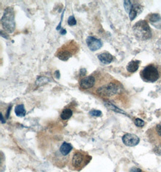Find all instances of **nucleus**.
<instances>
[{"label":"nucleus","instance_id":"1","mask_svg":"<svg viewBox=\"0 0 161 172\" xmlns=\"http://www.w3.org/2000/svg\"><path fill=\"white\" fill-rule=\"evenodd\" d=\"M132 30L136 39L141 40H146L151 38V30L145 20H141L133 26Z\"/></svg>","mask_w":161,"mask_h":172},{"label":"nucleus","instance_id":"2","mask_svg":"<svg viewBox=\"0 0 161 172\" xmlns=\"http://www.w3.org/2000/svg\"><path fill=\"white\" fill-rule=\"evenodd\" d=\"M15 15L13 8L11 7L7 8L1 18V24L3 29L9 33H13L15 30Z\"/></svg>","mask_w":161,"mask_h":172},{"label":"nucleus","instance_id":"3","mask_svg":"<svg viewBox=\"0 0 161 172\" xmlns=\"http://www.w3.org/2000/svg\"><path fill=\"white\" fill-rule=\"evenodd\" d=\"M140 75L144 82L154 83L159 79L160 72L158 67L155 64H151L146 66L140 72Z\"/></svg>","mask_w":161,"mask_h":172},{"label":"nucleus","instance_id":"4","mask_svg":"<svg viewBox=\"0 0 161 172\" xmlns=\"http://www.w3.org/2000/svg\"><path fill=\"white\" fill-rule=\"evenodd\" d=\"M92 159V157L86 153L76 152L72 158V166L76 170H80L88 164Z\"/></svg>","mask_w":161,"mask_h":172},{"label":"nucleus","instance_id":"5","mask_svg":"<svg viewBox=\"0 0 161 172\" xmlns=\"http://www.w3.org/2000/svg\"><path fill=\"white\" fill-rule=\"evenodd\" d=\"M121 91L120 86L115 83H111L98 88L97 90V94L106 97H111L117 94Z\"/></svg>","mask_w":161,"mask_h":172},{"label":"nucleus","instance_id":"6","mask_svg":"<svg viewBox=\"0 0 161 172\" xmlns=\"http://www.w3.org/2000/svg\"><path fill=\"white\" fill-rule=\"evenodd\" d=\"M147 135L150 143L156 145H161V123L150 128Z\"/></svg>","mask_w":161,"mask_h":172},{"label":"nucleus","instance_id":"7","mask_svg":"<svg viewBox=\"0 0 161 172\" xmlns=\"http://www.w3.org/2000/svg\"><path fill=\"white\" fill-rule=\"evenodd\" d=\"M86 42L89 49L92 51L98 50L103 46L102 41L94 36H88L86 39Z\"/></svg>","mask_w":161,"mask_h":172},{"label":"nucleus","instance_id":"8","mask_svg":"<svg viewBox=\"0 0 161 172\" xmlns=\"http://www.w3.org/2000/svg\"><path fill=\"white\" fill-rule=\"evenodd\" d=\"M123 143L127 146L133 147L138 145L139 143V138L138 136L133 134H126L122 137Z\"/></svg>","mask_w":161,"mask_h":172},{"label":"nucleus","instance_id":"9","mask_svg":"<svg viewBox=\"0 0 161 172\" xmlns=\"http://www.w3.org/2000/svg\"><path fill=\"white\" fill-rule=\"evenodd\" d=\"M57 57L63 61L68 60L73 55V52H72L71 50L70 49L69 47H62L61 49L57 51Z\"/></svg>","mask_w":161,"mask_h":172},{"label":"nucleus","instance_id":"10","mask_svg":"<svg viewBox=\"0 0 161 172\" xmlns=\"http://www.w3.org/2000/svg\"><path fill=\"white\" fill-rule=\"evenodd\" d=\"M96 79L92 75H88L81 79L80 82V86L83 89H90L94 86Z\"/></svg>","mask_w":161,"mask_h":172},{"label":"nucleus","instance_id":"11","mask_svg":"<svg viewBox=\"0 0 161 172\" xmlns=\"http://www.w3.org/2000/svg\"><path fill=\"white\" fill-rule=\"evenodd\" d=\"M143 10V8L141 4H137V3L133 4L132 8L129 13L130 20L133 21L135 19V18L142 12Z\"/></svg>","mask_w":161,"mask_h":172},{"label":"nucleus","instance_id":"12","mask_svg":"<svg viewBox=\"0 0 161 172\" xmlns=\"http://www.w3.org/2000/svg\"><path fill=\"white\" fill-rule=\"evenodd\" d=\"M97 57L100 61L105 65H108L111 64L113 59L112 55L107 52L100 53L98 55Z\"/></svg>","mask_w":161,"mask_h":172},{"label":"nucleus","instance_id":"13","mask_svg":"<svg viewBox=\"0 0 161 172\" xmlns=\"http://www.w3.org/2000/svg\"><path fill=\"white\" fill-rule=\"evenodd\" d=\"M139 64H140L139 60L130 61L126 66L127 71L130 73H133L136 72L138 70Z\"/></svg>","mask_w":161,"mask_h":172},{"label":"nucleus","instance_id":"14","mask_svg":"<svg viewBox=\"0 0 161 172\" xmlns=\"http://www.w3.org/2000/svg\"><path fill=\"white\" fill-rule=\"evenodd\" d=\"M72 149V146L70 143L64 142L60 147V152L63 156L68 155Z\"/></svg>","mask_w":161,"mask_h":172},{"label":"nucleus","instance_id":"15","mask_svg":"<svg viewBox=\"0 0 161 172\" xmlns=\"http://www.w3.org/2000/svg\"><path fill=\"white\" fill-rule=\"evenodd\" d=\"M15 112L16 116L19 117H23L25 115L26 110L24 105H18L15 108Z\"/></svg>","mask_w":161,"mask_h":172},{"label":"nucleus","instance_id":"16","mask_svg":"<svg viewBox=\"0 0 161 172\" xmlns=\"http://www.w3.org/2000/svg\"><path fill=\"white\" fill-rule=\"evenodd\" d=\"M72 115V110L69 108L64 109L60 114V117L63 120H67L70 119Z\"/></svg>","mask_w":161,"mask_h":172},{"label":"nucleus","instance_id":"17","mask_svg":"<svg viewBox=\"0 0 161 172\" xmlns=\"http://www.w3.org/2000/svg\"><path fill=\"white\" fill-rule=\"evenodd\" d=\"M105 106L107 108H108L110 110H112V111L117 112V113H121V114H126V113L123 111V110H121L118 108H117L115 105H114L112 103L110 102H106L104 103Z\"/></svg>","mask_w":161,"mask_h":172},{"label":"nucleus","instance_id":"18","mask_svg":"<svg viewBox=\"0 0 161 172\" xmlns=\"http://www.w3.org/2000/svg\"><path fill=\"white\" fill-rule=\"evenodd\" d=\"M148 17L149 20L152 23H157L160 19V16L158 13H152V14H150Z\"/></svg>","mask_w":161,"mask_h":172},{"label":"nucleus","instance_id":"19","mask_svg":"<svg viewBox=\"0 0 161 172\" xmlns=\"http://www.w3.org/2000/svg\"><path fill=\"white\" fill-rule=\"evenodd\" d=\"M49 82V79L46 77H40L36 80V84L38 86H42L46 84H47Z\"/></svg>","mask_w":161,"mask_h":172},{"label":"nucleus","instance_id":"20","mask_svg":"<svg viewBox=\"0 0 161 172\" xmlns=\"http://www.w3.org/2000/svg\"><path fill=\"white\" fill-rule=\"evenodd\" d=\"M132 1H129V0H127V1H124V9L125 10L127 13H129L132 8Z\"/></svg>","mask_w":161,"mask_h":172},{"label":"nucleus","instance_id":"21","mask_svg":"<svg viewBox=\"0 0 161 172\" xmlns=\"http://www.w3.org/2000/svg\"><path fill=\"white\" fill-rule=\"evenodd\" d=\"M68 24L70 26H73L77 24V21L74 16H70L68 19Z\"/></svg>","mask_w":161,"mask_h":172},{"label":"nucleus","instance_id":"22","mask_svg":"<svg viewBox=\"0 0 161 172\" xmlns=\"http://www.w3.org/2000/svg\"><path fill=\"white\" fill-rule=\"evenodd\" d=\"M135 124L137 127H142L145 125V122L140 119H136L135 120Z\"/></svg>","mask_w":161,"mask_h":172},{"label":"nucleus","instance_id":"23","mask_svg":"<svg viewBox=\"0 0 161 172\" xmlns=\"http://www.w3.org/2000/svg\"><path fill=\"white\" fill-rule=\"evenodd\" d=\"M89 114L92 116H97L98 117L102 115V112L99 110H92L89 112Z\"/></svg>","mask_w":161,"mask_h":172},{"label":"nucleus","instance_id":"24","mask_svg":"<svg viewBox=\"0 0 161 172\" xmlns=\"http://www.w3.org/2000/svg\"><path fill=\"white\" fill-rule=\"evenodd\" d=\"M153 152L155 154L161 156V145H157L153 149Z\"/></svg>","mask_w":161,"mask_h":172},{"label":"nucleus","instance_id":"25","mask_svg":"<svg viewBox=\"0 0 161 172\" xmlns=\"http://www.w3.org/2000/svg\"><path fill=\"white\" fill-rule=\"evenodd\" d=\"M64 12L65 10L63 12V13L62 14V16H61V19H60V23L59 24L57 25V28H56V30H59L60 29H61V25H62V19H63V15H64Z\"/></svg>","mask_w":161,"mask_h":172},{"label":"nucleus","instance_id":"26","mask_svg":"<svg viewBox=\"0 0 161 172\" xmlns=\"http://www.w3.org/2000/svg\"><path fill=\"white\" fill-rule=\"evenodd\" d=\"M87 73V71L85 68H82L81 70H80V76H85L86 75Z\"/></svg>","mask_w":161,"mask_h":172},{"label":"nucleus","instance_id":"27","mask_svg":"<svg viewBox=\"0 0 161 172\" xmlns=\"http://www.w3.org/2000/svg\"><path fill=\"white\" fill-rule=\"evenodd\" d=\"M130 172H142V170L138 167H133L130 169Z\"/></svg>","mask_w":161,"mask_h":172},{"label":"nucleus","instance_id":"28","mask_svg":"<svg viewBox=\"0 0 161 172\" xmlns=\"http://www.w3.org/2000/svg\"><path fill=\"white\" fill-rule=\"evenodd\" d=\"M7 32H3L2 30L1 31V36L3 37V38H5V39H9V36H8V34L6 33Z\"/></svg>","mask_w":161,"mask_h":172},{"label":"nucleus","instance_id":"29","mask_svg":"<svg viewBox=\"0 0 161 172\" xmlns=\"http://www.w3.org/2000/svg\"><path fill=\"white\" fill-rule=\"evenodd\" d=\"M55 77H56V79H59L60 77V71L59 70H56L55 73Z\"/></svg>","mask_w":161,"mask_h":172},{"label":"nucleus","instance_id":"30","mask_svg":"<svg viewBox=\"0 0 161 172\" xmlns=\"http://www.w3.org/2000/svg\"><path fill=\"white\" fill-rule=\"evenodd\" d=\"M11 109H12V106H10L9 107V108L8 109V111H7V113H6V117H7V119L9 118L10 113V111H11Z\"/></svg>","mask_w":161,"mask_h":172},{"label":"nucleus","instance_id":"31","mask_svg":"<svg viewBox=\"0 0 161 172\" xmlns=\"http://www.w3.org/2000/svg\"><path fill=\"white\" fill-rule=\"evenodd\" d=\"M1 123L2 124H4V123H5V119H4V117H3V114H1Z\"/></svg>","mask_w":161,"mask_h":172},{"label":"nucleus","instance_id":"32","mask_svg":"<svg viewBox=\"0 0 161 172\" xmlns=\"http://www.w3.org/2000/svg\"><path fill=\"white\" fill-rule=\"evenodd\" d=\"M60 34H62V35H65V34H66V31L65 29H63L61 31H60Z\"/></svg>","mask_w":161,"mask_h":172}]
</instances>
